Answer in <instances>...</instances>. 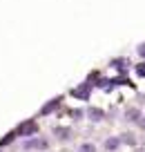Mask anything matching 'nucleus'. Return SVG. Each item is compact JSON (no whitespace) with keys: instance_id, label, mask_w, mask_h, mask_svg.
<instances>
[{"instance_id":"39448f33","label":"nucleus","mask_w":145,"mask_h":152,"mask_svg":"<svg viewBox=\"0 0 145 152\" xmlns=\"http://www.w3.org/2000/svg\"><path fill=\"white\" fill-rule=\"evenodd\" d=\"M118 143H121V139H118V137H109L107 141H105V148H107V150H116Z\"/></svg>"},{"instance_id":"20e7f679","label":"nucleus","mask_w":145,"mask_h":152,"mask_svg":"<svg viewBox=\"0 0 145 152\" xmlns=\"http://www.w3.org/2000/svg\"><path fill=\"white\" fill-rule=\"evenodd\" d=\"M71 94H74V96H78V99H89V85L78 87V90H74Z\"/></svg>"},{"instance_id":"9b49d317","label":"nucleus","mask_w":145,"mask_h":152,"mask_svg":"<svg viewBox=\"0 0 145 152\" xmlns=\"http://www.w3.org/2000/svg\"><path fill=\"white\" fill-rule=\"evenodd\" d=\"M136 72H138V76H145V65H138V67H136Z\"/></svg>"},{"instance_id":"9d476101","label":"nucleus","mask_w":145,"mask_h":152,"mask_svg":"<svg viewBox=\"0 0 145 152\" xmlns=\"http://www.w3.org/2000/svg\"><path fill=\"white\" fill-rule=\"evenodd\" d=\"M56 137H60V139H67V137H69V132H67V130H56Z\"/></svg>"},{"instance_id":"1a4fd4ad","label":"nucleus","mask_w":145,"mask_h":152,"mask_svg":"<svg viewBox=\"0 0 145 152\" xmlns=\"http://www.w3.org/2000/svg\"><path fill=\"white\" fill-rule=\"evenodd\" d=\"M11 141H14V134H9V137H5V139H2V141H0V148H5L7 143H11Z\"/></svg>"},{"instance_id":"0eeeda50","label":"nucleus","mask_w":145,"mask_h":152,"mask_svg":"<svg viewBox=\"0 0 145 152\" xmlns=\"http://www.w3.org/2000/svg\"><path fill=\"white\" fill-rule=\"evenodd\" d=\"M78 152H96V148H94L92 143H83V145L78 148Z\"/></svg>"},{"instance_id":"f257e3e1","label":"nucleus","mask_w":145,"mask_h":152,"mask_svg":"<svg viewBox=\"0 0 145 152\" xmlns=\"http://www.w3.org/2000/svg\"><path fill=\"white\" fill-rule=\"evenodd\" d=\"M45 148H47L45 139H31V141L25 143V150H45Z\"/></svg>"},{"instance_id":"f8f14e48","label":"nucleus","mask_w":145,"mask_h":152,"mask_svg":"<svg viewBox=\"0 0 145 152\" xmlns=\"http://www.w3.org/2000/svg\"><path fill=\"white\" fill-rule=\"evenodd\" d=\"M138 54L145 58V43H143V45H138Z\"/></svg>"},{"instance_id":"ddd939ff","label":"nucleus","mask_w":145,"mask_h":152,"mask_svg":"<svg viewBox=\"0 0 145 152\" xmlns=\"http://www.w3.org/2000/svg\"><path fill=\"white\" fill-rule=\"evenodd\" d=\"M127 119H138V112H127Z\"/></svg>"},{"instance_id":"6e6552de","label":"nucleus","mask_w":145,"mask_h":152,"mask_svg":"<svg viewBox=\"0 0 145 152\" xmlns=\"http://www.w3.org/2000/svg\"><path fill=\"white\" fill-rule=\"evenodd\" d=\"M98 85H101V87H103V90H109V87H112V85H114V83H112V81H107V78H103V81H101V83H98Z\"/></svg>"},{"instance_id":"7ed1b4c3","label":"nucleus","mask_w":145,"mask_h":152,"mask_svg":"<svg viewBox=\"0 0 145 152\" xmlns=\"http://www.w3.org/2000/svg\"><path fill=\"white\" fill-rule=\"evenodd\" d=\"M87 116H89L92 121H103V116H105V114H103V110L94 107V110H89V112H87Z\"/></svg>"},{"instance_id":"f03ea898","label":"nucleus","mask_w":145,"mask_h":152,"mask_svg":"<svg viewBox=\"0 0 145 152\" xmlns=\"http://www.w3.org/2000/svg\"><path fill=\"white\" fill-rule=\"evenodd\" d=\"M18 134H23V137H29V134H36V123H34V121H29V123L20 125V128H18Z\"/></svg>"},{"instance_id":"423d86ee","label":"nucleus","mask_w":145,"mask_h":152,"mask_svg":"<svg viewBox=\"0 0 145 152\" xmlns=\"http://www.w3.org/2000/svg\"><path fill=\"white\" fill-rule=\"evenodd\" d=\"M56 105H58V99H54L52 103H47L45 107H42V114H49V112H54V107H56Z\"/></svg>"}]
</instances>
